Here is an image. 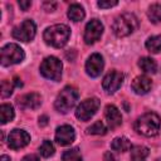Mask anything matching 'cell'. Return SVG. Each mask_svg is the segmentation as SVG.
I'll return each mask as SVG.
<instances>
[{
	"mask_svg": "<svg viewBox=\"0 0 161 161\" xmlns=\"http://www.w3.org/2000/svg\"><path fill=\"white\" fill-rule=\"evenodd\" d=\"M160 127H161V119L155 112L143 113L135 122L136 132L146 137L156 136L160 131Z\"/></svg>",
	"mask_w": 161,
	"mask_h": 161,
	"instance_id": "obj_1",
	"label": "cell"
},
{
	"mask_svg": "<svg viewBox=\"0 0 161 161\" xmlns=\"http://www.w3.org/2000/svg\"><path fill=\"white\" fill-rule=\"evenodd\" d=\"M70 36V29L64 24H55L44 30L43 38L48 45L54 48H62L68 43Z\"/></svg>",
	"mask_w": 161,
	"mask_h": 161,
	"instance_id": "obj_2",
	"label": "cell"
},
{
	"mask_svg": "<svg viewBox=\"0 0 161 161\" xmlns=\"http://www.w3.org/2000/svg\"><path fill=\"white\" fill-rule=\"evenodd\" d=\"M137 28H138V19L136 18L135 14L131 13H125L118 15L112 24V30L114 35L118 38H123L132 34Z\"/></svg>",
	"mask_w": 161,
	"mask_h": 161,
	"instance_id": "obj_3",
	"label": "cell"
},
{
	"mask_svg": "<svg viewBox=\"0 0 161 161\" xmlns=\"http://www.w3.org/2000/svg\"><path fill=\"white\" fill-rule=\"evenodd\" d=\"M78 97H79V93H78L77 88L72 87V86H67L57 96L55 102H54V107L58 112L67 113L68 111H70L74 107V104L78 101Z\"/></svg>",
	"mask_w": 161,
	"mask_h": 161,
	"instance_id": "obj_4",
	"label": "cell"
},
{
	"mask_svg": "<svg viewBox=\"0 0 161 161\" xmlns=\"http://www.w3.org/2000/svg\"><path fill=\"white\" fill-rule=\"evenodd\" d=\"M24 58H25V53L23 48H20V45L14 44V43H9L4 45L0 50V60H1L3 67L21 63Z\"/></svg>",
	"mask_w": 161,
	"mask_h": 161,
	"instance_id": "obj_5",
	"label": "cell"
},
{
	"mask_svg": "<svg viewBox=\"0 0 161 161\" xmlns=\"http://www.w3.org/2000/svg\"><path fill=\"white\" fill-rule=\"evenodd\" d=\"M62 62L57 57H47L40 64V73L44 78L58 82L62 78Z\"/></svg>",
	"mask_w": 161,
	"mask_h": 161,
	"instance_id": "obj_6",
	"label": "cell"
},
{
	"mask_svg": "<svg viewBox=\"0 0 161 161\" xmlns=\"http://www.w3.org/2000/svg\"><path fill=\"white\" fill-rule=\"evenodd\" d=\"M99 108V99L96 97H91L84 99L79 103V106L75 109V117L80 121H88L91 119Z\"/></svg>",
	"mask_w": 161,
	"mask_h": 161,
	"instance_id": "obj_7",
	"label": "cell"
},
{
	"mask_svg": "<svg viewBox=\"0 0 161 161\" xmlns=\"http://www.w3.org/2000/svg\"><path fill=\"white\" fill-rule=\"evenodd\" d=\"M36 34V26L33 20L25 19L13 29V38L20 42H31Z\"/></svg>",
	"mask_w": 161,
	"mask_h": 161,
	"instance_id": "obj_8",
	"label": "cell"
},
{
	"mask_svg": "<svg viewBox=\"0 0 161 161\" xmlns=\"http://www.w3.org/2000/svg\"><path fill=\"white\" fill-rule=\"evenodd\" d=\"M123 79H125V75L121 72L111 70L104 75V78L102 80V87L106 91V93L112 94V93H114L116 91L119 89V87L123 83Z\"/></svg>",
	"mask_w": 161,
	"mask_h": 161,
	"instance_id": "obj_9",
	"label": "cell"
},
{
	"mask_svg": "<svg viewBox=\"0 0 161 161\" xmlns=\"http://www.w3.org/2000/svg\"><path fill=\"white\" fill-rule=\"evenodd\" d=\"M102 33H103V24L98 19H92L86 25L83 39L86 44H94L97 40H99Z\"/></svg>",
	"mask_w": 161,
	"mask_h": 161,
	"instance_id": "obj_10",
	"label": "cell"
},
{
	"mask_svg": "<svg viewBox=\"0 0 161 161\" xmlns=\"http://www.w3.org/2000/svg\"><path fill=\"white\" fill-rule=\"evenodd\" d=\"M30 142V135L21 128H14L8 137V145L13 150H19L25 147Z\"/></svg>",
	"mask_w": 161,
	"mask_h": 161,
	"instance_id": "obj_11",
	"label": "cell"
},
{
	"mask_svg": "<svg viewBox=\"0 0 161 161\" xmlns=\"http://www.w3.org/2000/svg\"><path fill=\"white\" fill-rule=\"evenodd\" d=\"M103 67H104L103 58L98 53H93L91 57H88V59L86 62V72L92 78L98 77L102 73Z\"/></svg>",
	"mask_w": 161,
	"mask_h": 161,
	"instance_id": "obj_12",
	"label": "cell"
},
{
	"mask_svg": "<svg viewBox=\"0 0 161 161\" xmlns=\"http://www.w3.org/2000/svg\"><path fill=\"white\" fill-rule=\"evenodd\" d=\"M75 140V132L74 128L69 125L59 126L55 131V141L60 146H68Z\"/></svg>",
	"mask_w": 161,
	"mask_h": 161,
	"instance_id": "obj_13",
	"label": "cell"
},
{
	"mask_svg": "<svg viewBox=\"0 0 161 161\" xmlns=\"http://www.w3.org/2000/svg\"><path fill=\"white\" fill-rule=\"evenodd\" d=\"M104 117H106V121H107L108 127H109L111 130L117 128V127L121 126V123H122L121 112H119V109H118L114 104H108V106H106V108H104Z\"/></svg>",
	"mask_w": 161,
	"mask_h": 161,
	"instance_id": "obj_14",
	"label": "cell"
},
{
	"mask_svg": "<svg viewBox=\"0 0 161 161\" xmlns=\"http://www.w3.org/2000/svg\"><path fill=\"white\" fill-rule=\"evenodd\" d=\"M16 102L23 109H36L42 104V97L38 93H26L19 97Z\"/></svg>",
	"mask_w": 161,
	"mask_h": 161,
	"instance_id": "obj_15",
	"label": "cell"
},
{
	"mask_svg": "<svg viewBox=\"0 0 161 161\" xmlns=\"http://www.w3.org/2000/svg\"><path fill=\"white\" fill-rule=\"evenodd\" d=\"M151 87L152 80L147 75H138L131 83V88L136 94H146L151 91Z\"/></svg>",
	"mask_w": 161,
	"mask_h": 161,
	"instance_id": "obj_16",
	"label": "cell"
},
{
	"mask_svg": "<svg viewBox=\"0 0 161 161\" xmlns=\"http://www.w3.org/2000/svg\"><path fill=\"white\" fill-rule=\"evenodd\" d=\"M131 147H132V145H131L130 140L127 137H123V136L116 137L111 143V148L113 151H117V152H126V151L131 150Z\"/></svg>",
	"mask_w": 161,
	"mask_h": 161,
	"instance_id": "obj_17",
	"label": "cell"
},
{
	"mask_svg": "<svg viewBox=\"0 0 161 161\" xmlns=\"http://www.w3.org/2000/svg\"><path fill=\"white\" fill-rule=\"evenodd\" d=\"M150 151L146 146L136 145L131 147V161H146Z\"/></svg>",
	"mask_w": 161,
	"mask_h": 161,
	"instance_id": "obj_18",
	"label": "cell"
},
{
	"mask_svg": "<svg viewBox=\"0 0 161 161\" xmlns=\"http://www.w3.org/2000/svg\"><path fill=\"white\" fill-rule=\"evenodd\" d=\"M86 16L84 9L79 4H72L68 9V18L73 21H82Z\"/></svg>",
	"mask_w": 161,
	"mask_h": 161,
	"instance_id": "obj_19",
	"label": "cell"
},
{
	"mask_svg": "<svg viewBox=\"0 0 161 161\" xmlns=\"http://www.w3.org/2000/svg\"><path fill=\"white\" fill-rule=\"evenodd\" d=\"M138 67L145 73H156V70H157V63L152 58H150V57L141 58L138 60Z\"/></svg>",
	"mask_w": 161,
	"mask_h": 161,
	"instance_id": "obj_20",
	"label": "cell"
},
{
	"mask_svg": "<svg viewBox=\"0 0 161 161\" xmlns=\"http://www.w3.org/2000/svg\"><path fill=\"white\" fill-rule=\"evenodd\" d=\"M145 47L146 49L150 52V53H160L161 52V35H153V36H150L146 43H145Z\"/></svg>",
	"mask_w": 161,
	"mask_h": 161,
	"instance_id": "obj_21",
	"label": "cell"
},
{
	"mask_svg": "<svg viewBox=\"0 0 161 161\" xmlns=\"http://www.w3.org/2000/svg\"><path fill=\"white\" fill-rule=\"evenodd\" d=\"M14 118V108L10 104H1L0 106V121L3 125L13 121Z\"/></svg>",
	"mask_w": 161,
	"mask_h": 161,
	"instance_id": "obj_22",
	"label": "cell"
},
{
	"mask_svg": "<svg viewBox=\"0 0 161 161\" xmlns=\"http://www.w3.org/2000/svg\"><path fill=\"white\" fill-rule=\"evenodd\" d=\"M147 16L151 23L158 24L161 23V5L160 4H152L147 10Z\"/></svg>",
	"mask_w": 161,
	"mask_h": 161,
	"instance_id": "obj_23",
	"label": "cell"
},
{
	"mask_svg": "<svg viewBox=\"0 0 161 161\" xmlns=\"http://www.w3.org/2000/svg\"><path fill=\"white\" fill-rule=\"evenodd\" d=\"M62 160L63 161H82V155H80L79 148L73 147L70 150L64 151V153L62 156Z\"/></svg>",
	"mask_w": 161,
	"mask_h": 161,
	"instance_id": "obj_24",
	"label": "cell"
},
{
	"mask_svg": "<svg viewBox=\"0 0 161 161\" xmlns=\"http://www.w3.org/2000/svg\"><path fill=\"white\" fill-rule=\"evenodd\" d=\"M106 132H107V127L102 121H97L87 128L88 135H106Z\"/></svg>",
	"mask_w": 161,
	"mask_h": 161,
	"instance_id": "obj_25",
	"label": "cell"
},
{
	"mask_svg": "<svg viewBox=\"0 0 161 161\" xmlns=\"http://www.w3.org/2000/svg\"><path fill=\"white\" fill-rule=\"evenodd\" d=\"M54 151H55V148H54L53 143L49 140H44L43 143L39 147V152H40V155L43 157H50V156H53L54 155Z\"/></svg>",
	"mask_w": 161,
	"mask_h": 161,
	"instance_id": "obj_26",
	"label": "cell"
},
{
	"mask_svg": "<svg viewBox=\"0 0 161 161\" xmlns=\"http://www.w3.org/2000/svg\"><path fill=\"white\" fill-rule=\"evenodd\" d=\"M11 93H13V84L9 80H3L1 82V96L9 97Z\"/></svg>",
	"mask_w": 161,
	"mask_h": 161,
	"instance_id": "obj_27",
	"label": "cell"
},
{
	"mask_svg": "<svg viewBox=\"0 0 161 161\" xmlns=\"http://www.w3.org/2000/svg\"><path fill=\"white\" fill-rule=\"evenodd\" d=\"M117 4H118V1H116V0H112V1H103V0H101V1L97 3V5L99 8H102V9H108V8L116 6Z\"/></svg>",
	"mask_w": 161,
	"mask_h": 161,
	"instance_id": "obj_28",
	"label": "cell"
},
{
	"mask_svg": "<svg viewBox=\"0 0 161 161\" xmlns=\"http://www.w3.org/2000/svg\"><path fill=\"white\" fill-rule=\"evenodd\" d=\"M55 6H57V3H54V1H45V3H43V9L45 10V11H54L55 10Z\"/></svg>",
	"mask_w": 161,
	"mask_h": 161,
	"instance_id": "obj_29",
	"label": "cell"
},
{
	"mask_svg": "<svg viewBox=\"0 0 161 161\" xmlns=\"http://www.w3.org/2000/svg\"><path fill=\"white\" fill-rule=\"evenodd\" d=\"M19 6L21 8V10L26 11V10L31 6V1H29V0H20V1H19Z\"/></svg>",
	"mask_w": 161,
	"mask_h": 161,
	"instance_id": "obj_30",
	"label": "cell"
},
{
	"mask_svg": "<svg viewBox=\"0 0 161 161\" xmlns=\"http://www.w3.org/2000/svg\"><path fill=\"white\" fill-rule=\"evenodd\" d=\"M103 161H117V160H116V157L113 156V153H111L109 151H107V152L104 153V156H103Z\"/></svg>",
	"mask_w": 161,
	"mask_h": 161,
	"instance_id": "obj_31",
	"label": "cell"
},
{
	"mask_svg": "<svg viewBox=\"0 0 161 161\" xmlns=\"http://www.w3.org/2000/svg\"><path fill=\"white\" fill-rule=\"evenodd\" d=\"M21 161H39V157L36 155H26Z\"/></svg>",
	"mask_w": 161,
	"mask_h": 161,
	"instance_id": "obj_32",
	"label": "cell"
},
{
	"mask_svg": "<svg viewBox=\"0 0 161 161\" xmlns=\"http://www.w3.org/2000/svg\"><path fill=\"white\" fill-rule=\"evenodd\" d=\"M48 123V117L47 116H42L40 118H39V125L40 126H45Z\"/></svg>",
	"mask_w": 161,
	"mask_h": 161,
	"instance_id": "obj_33",
	"label": "cell"
},
{
	"mask_svg": "<svg viewBox=\"0 0 161 161\" xmlns=\"http://www.w3.org/2000/svg\"><path fill=\"white\" fill-rule=\"evenodd\" d=\"M14 84H15L16 87H21V86H23L21 80H20V79H19L18 77H15V78H14Z\"/></svg>",
	"mask_w": 161,
	"mask_h": 161,
	"instance_id": "obj_34",
	"label": "cell"
},
{
	"mask_svg": "<svg viewBox=\"0 0 161 161\" xmlns=\"http://www.w3.org/2000/svg\"><path fill=\"white\" fill-rule=\"evenodd\" d=\"M0 161H10V157L6 156V155H3V156L0 157Z\"/></svg>",
	"mask_w": 161,
	"mask_h": 161,
	"instance_id": "obj_35",
	"label": "cell"
},
{
	"mask_svg": "<svg viewBox=\"0 0 161 161\" xmlns=\"http://www.w3.org/2000/svg\"><path fill=\"white\" fill-rule=\"evenodd\" d=\"M156 161H161V158H158V160H156Z\"/></svg>",
	"mask_w": 161,
	"mask_h": 161,
	"instance_id": "obj_36",
	"label": "cell"
}]
</instances>
